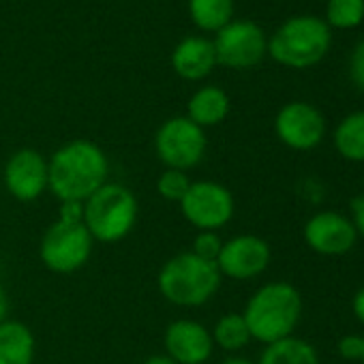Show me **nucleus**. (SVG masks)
Returning a JSON list of instances; mask_svg holds the SVG:
<instances>
[{
    "mask_svg": "<svg viewBox=\"0 0 364 364\" xmlns=\"http://www.w3.org/2000/svg\"><path fill=\"white\" fill-rule=\"evenodd\" d=\"M173 71L189 82L204 80L217 67V54L210 39L204 37H187L182 39L171 52Z\"/></svg>",
    "mask_w": 364,
    "mask_h": 364,
    "instance_id": "15",
    "label": "nucleus"
},
{
    "mask_svg": "<svg viewBox=\"0 0 364 364\" xmlns=\"http://www.w3.org/2000/svg\"><path fill=\"white\" fill-rule=\"evenodd\" d=\"M3 182L9 196L18 202H35L50 191L48 159L33 148L16 150L3 169Z\"/></svg>",
    "mask_w": 364,
    "mask_h": 364,
    "instance_id": "13",
    "label": "nucleus"
},
{
    "mask_svg": "<svg viewBox=\"0 0 364 364\" xmlns=\"http://www.w3.org/2000/svg\"><path fill=\"white\" fill-rule=\"evenodd\" d=\"M189 16L198 28L219 33L232 22L234 0H189Z\"/></svg>",
    "mask_w": 364,
    "mask_h": 364,
    "instance_id": "21",
    "label": "nucleus"
},
{
    "mask_svg": "<svg viewBox=\"0 0 364 364\" xmlns=\"http://www.w3.org/2000/svg\"><path fill=\"white\" fill-rule=\"evenodd\" d=\"M257 364H319V353L313 343L294 334L264 345Z\"/></svg>",
    "mask_w": 364,
    "mask_h": 364,
    "instance_id": "19",
    "label": "nucleus"
},
{
    "mask_svg": "<svg viewBox=\"0 0 364 364\" xmlns=\"http://www.w3.org/2000/svg\"><path fill=\"white\" fill-rule=\"evenodd\" d=\"M302 240L317 255L341 257L353 251L360 238L347 215L336 210H319L302 225Z\"/></svg>",
    "mask_w": 364,
    "mask_h": 364,
    "instance_id": "12",
    "label": "nucleus"
},
{
    "mask_svg": "<svg viewBox=\"0 0 364 364\" xmlns=\"http://www.w3.org/2000/svg\"><path fill=\"white\" fill-rule=\"evenodd\" d=\"M213 46L217 54V65L230 69H251L259 65L268 54V39L264 31L249 20H232L225 28L217 33Z\"/></svg>",
    "mask_w": 364,
    "mask_h": 364,
    "instance_id": "9",
    "label": "nucleus"
},
{
    "mask_svg": "<svg viewBox=\"0 0 364 364\" xmlns=\"http://www.w3.org/2000/svg\"><path fill=\"white\" fill-rule=\"evenodd\" d=\"M223 364H257V362H253V360H249V358H242V355H232V358H228Z\"/></svg>",
    "mask_w": 364,
    "mask_h": 364,
    "instance_id": "31",
    "label": "nucleus"
},
{
    "mask_svg": "<svg viewBox=\"0 0 364 364\" xmlns=\"http://www.w3.org/2000/svg\"><path fill=\"white\" fill-rule=\"evenodd\" d=\"M223 238L219 236V232H198V236L193 238V245H191V253L198 255L200 259H206V262H215L219 259V253L223 249Z\"/></svg>",
    "mask_w": 364,
    "mask_h": 364,
    "instance_id": "24",
    "label": "nucleus"
},
{
    "mask_svg": "<svg viewBox=\"0 0 364 364\" xmlns=\"http://www.w3.org/2000/svg\"><path fill=\"white\" fill-rule=\"evenodd\" d=\"M50 193L60 202L84 204L99 191L109 173V161L101 146L90 139H71L63 144L48 161Z\"/></svg>",
    "mask_w": 364,
    "mask_h": 364,
    "instance_id": "1",
    "label": "nucleus"
},
{
    "mask_svg": "<svg viewBox=\"0 0 364 364\" xmlns=\"http://www.w3.org/2000/svg\"><path fill=\"white\" fill-rule=\"evenodd\" d=\"M37 341L24 321L7 319L0 323V364H33Z\"/></svg>",
    "mask_w": 364,
    "mask_h": 364,
    "instance_id": "16",
    "label": "nucleus"
},
{
    "mask_svg": "<svg viewBox=\"0 0 364 364\" xmlns=\"http://www.w3.org/2000/svg\"><path fill=\"white\" fill-rule=\"evenodd\" d=\"M84 225L95 242L116 245L124 240L139 219V202L131 189L105 182L84 204Z\"/></svg>",
    "mask_w": 364,
    "mask_h": 364,
    "instance_id": "5",
    "label": "nucleus"
},
{
    "mask_svg": "<svg viewBox=\"0 0 364 364\" xmlns=\"http://www.w3.org/2000/svg\"><path fill=\"white\" fill-rule=\"evenodd\" d=\"M210 334H213L215 347L228 353H238L253 341L242 313H228L219 317L217 323L210 328Z\"/></svg>",
    "mask_w": 364,
    "mask_h": 364,
    "instance_id": "20",
    "label": "nucleus"
},
{
    "mask_svg": "<svg viewBox=\"0 0 364 364\" xmlns=\"http://www.w3.org/2000/svg\"><path fill=\"white\" fill-rule=\"evenodd\" d=\"M165 355L176 364H206L213 358L215 341L210 328L198 319H176L163 334Z\"/></svg>",
    "mask_w": 364,
    "mask_h": 364,
    "instance_id": "14",
    "label": "nucleus"
},
{
    "mask_svg": "<svg viewBox=\"0 0 364 364\" xmlns=\"http://www.w3.org/2000/svg\"><path fill=\"white\" fill-rule=\"evenodd\" d=\"M191 178L187 171L180 169H163V173L156 178V193L165 200V202H173L180 204L182 198L187 196L189 187H191Z\"/></svg>",
    "mask_w": 364,
    "mask_h": 364,
    "instance_id": "23",
    "label": "nucleus"
},
{
    "mask_svg": "<svg viewBox=\"0 0 364 364\" xmlns=\"http://www.w3.org/2000/svg\"><path fill=\"white\" fill-rule=\"evenodd\" d=\"M206 150V131L187 116H173L165 120L154 133V152L167 169L189 171L204 161Z\"/></svg>",
    "mask_w": 364,
    "mask_h": 364,
    "instance_id": "7",
    "label": "nucleus"
},
{
    "mask_svg": "<svg viewBox=\"0 0 364 364\" xmlns=\"http://www.w3.org/2000/svg\"><path fill=\"white\" fill-rule=\"evenodd\" d=\"M304 302L296 285L287 281H270L257 287L245 304L242 317L249 326L251 338L270 345L294 336L302 319Z\"/></svg>",
    "mask_w": 364,
    "mask_h": 364,
    "instance_id": "2",
    "label": "nucleus"
},
{
    "mask_svg": "<svg viewBox=\"0 0 364 364\" xmlns=\"http://www.w3.org/2000/svg\"><path fill=\"white\" fill-rule=\"evenodd\" d=\"M364 20V0H328L326 24L338 31L355 28Z\"/></svg>",
    "mask_w": 364,
    "mask_h": 364,
    "instance_id": "22",
    "label": "nucleus"
},
{
    "mask_svg": "<svg viewBox=\"0 0 364 364\" xmlns=\"http://www.w3.org/2000/svg\"><path fill=\"white\" fill-rule=\"evenodd\" d=\"M351 313L358 319L360 326H364V285L355 289V294L351 296Z\"/></svg>",
    "mask_w": 364,
    "mask_h": 364,
    "instance_id": "28",
    "label": "nucleus"
},
{
    "mask_svg": "<svg viewBox=\"0 0 364 364\" xmlns=\"http://www.w3.org/2000/svg\"><path fill=\"white\" fill-rule=\"evenodd\" d=\"M349 219L355 228L358 238L364 240V191L349 202Z\"/></svg>",
    "mask_w": 364,
    "mask_h": 364,
    "instance_id": "27",
    "label": "nucleus"
},
{
    "mask_svg": "<svg viewBox=\"0 0 364 364\" xmlns=\"http://www.w3.org/2000/svg\"><path fill=\"white\" fill-rule=\"evenodd\" d=\"M180 213L198 232L223 230L236 213V200L232 191L215 180H196L187 196L178 204Z\"/></svg>",
    "mask_w": 364,
    "mask_h": 364,
    "instance_id": "8",
    "label": "nucleus"
},
{
    "mask_svg": "<svg viewBox=\"0 0 364 364\" xmlns=\"http://www.w3.org/2000/svg\"><path fill=\"white\" fill-rule=\"evenodd\" d=\"M270 262L272 249L266 238L255 234H238L223 242L217 268L223 279L253 281L268 270Z\"/></svg>",
    "mask_w": 364,
    "mask_h": 364,
    "instance_id": "11",
    "label": "nucleus"
},
{
    "mask_svg": "<svg viewBox=\"0 0 364 364\" xmlns=\"http://www.w3.org/2000/svg\"><path fill=\"white\" fill-rule=\"evenodd\" d=\"M230 114V97L219 86L200 88L187 103V118L204 131L221 124Z\"/></svg>",
    "mask_w": 364,
    "mask_h": 364,
    "instance_id": "17",
    "label": "nucleus"
},
{
    "mask_svg": "<svg viewBox=\"0 0 364 364\" xmlns=\"http://www.w3.org/2000/svg\"><path fill=\"white\" fill-rule=\"evenodd\" d=\"M336 351L347 362H360L364 351V334H345L336 343Z\"/></svg>",
    "mask_w": 364,
    "mask_h": 364,
    "instance_id": "25",
    "label": "nucleus"
},
{
    "mask_svg": "<svg viewBox=\"0 0 364 364\" xmlns=\"http://www.w3.org/2000/svg\"><path fill=\"white\" fill-rule=\"evenodd\" d=\"M9 306H11L9 294H7V289L3 287V283H0V323L9 319Z\"/></svg>",
    "mask_w": 364,
    "mask_h": 364,
    "instance_id": "29",
    "label": "nucleus"
},
{
    "mask_svg": "<svg viewBox=\"0 0 364 364\" xmlns=\"http://www.w3.org/2000/svg\"><path fill=\"white\" fill-rule=\"evenodd\" d=\"M349 77L364 92V41H360L349 58Z\"/></svg>",
    "mask_w": 364,
    "mask_h": 364,
    "instance_id": "26",
    "label": "nucleus"
},
{
    "mask_svg": "<svg viewBox=\"0 0 364 364\" xmlns=\"http://www.w3.org/2000/svg\"><path fill=\"white\" fill-rule=\"evenodd\" d=\"M362 187H364V163H362Z\"/></svg>",
    "mask_w": 364,
    "mask_h": 364,
    "instance_id": "32",
    "label": "nucleus"
},
{
    "mask_svg": "<svg viewBox=\"0 0 364 364\" xmlns=\"http://www.w3.org/2000/svg\"><path fill=\"white\" fill-rule=\"evenodd\" d=\"M334 150L349 163H364V109L347 114L332 133Z\"/></svg>",
    "mask_w": 364,
    "mask_h": 364,
    "instance_id": "18",
    "label": "nucleus"
},
{
    "mask_svg": "<svg viewBox=\"0 0 364 364\" xmlns=\"http://www.w3.org/2000/svg\"><path fill=\"white\" fill-rule=\"evenodd\" d=\"M360 362H362V364H364V351H362V360H360Z\"/></svg>",
    "mask_w": 364,
    "mask_h": 364,
    "instance_id": "33",
    "label": "nucleus"
},
{
    "mask_svg": "<svg viewBox=\"0 0 364 364\" xmlns=\"http://www.w3.org/2000/svg\"><path fill=\"white\" fill-rule=\"evenodd\" d=\"M326 131L328 124L323 114L306 101L285 103L274 118V133L279 141L296 152L315 150L323 141Z\"/></svg>",
    "mask_w": 364,
    "mask_h": 364,
    "instance_id": "10",
    "label": "nucleus"
},
{
    "mask_svg": "<svg viewBox=\"0 0 364 364\" xmlns=\"http://www.w3.org/2000/svg\"><path fill=\"white\" fill-rule=\"evenodd\" d=\"M332 43L330 26L315 16H298L279 26L268 41V54L274 63L289 69H309L319 65Z\"/></svg>",
    "mask_w": 364,
    "mask_h": 364,
    "instance_id": "6",
    "label": "nucleus"
},
{
    "mask_svg": "<svg viewBox=\"0 0 364 364\" xmlns=\"http://www.w3.org/2000/svg\"><path fill=\"white\" fill-rule=\"evenodd\" d=\"M141 364H176V362L163 353V355H150V358H148V360H144Z\"/></svg>",
    "mask_w": 364,
    "mask_h": 364,
    "instance_id": "30",
    "label": "nucleus"
},
{
    "mask_svg": "<svg viewBox=\"0 0 364 364\" xmlns=\"http://www.w3.org/2000/svg\"><path fill=\"white\" fill-rule=\"evenodd\" d=\"M221 272L215 262L200 259L191 251L169 257L156 277L161 296L176 306H202L213 300L221 287Z\"/></svg>",
    "mask_w": 364,
    "mask_h": 364,
    "instance_id": "4",
    "label": "nucleus"
},
{
    "mask_svg": "<svg viewBox=\"0 0 364 364\" xmlns=\"http://www.w3.org/2000/svg\"><path fill=\"white\" fill-rule=\"evenodd\" d=\"M95 249V240L84 225L82 204H60L58 221L52 223L39 245L43 266L56 274H73L82 270Z\"/></svg>",
    "mask_w": 364,
    "mask_h": 364,
    "instance_id": "3",
    "label": "nucleus"
}]
</instances>
